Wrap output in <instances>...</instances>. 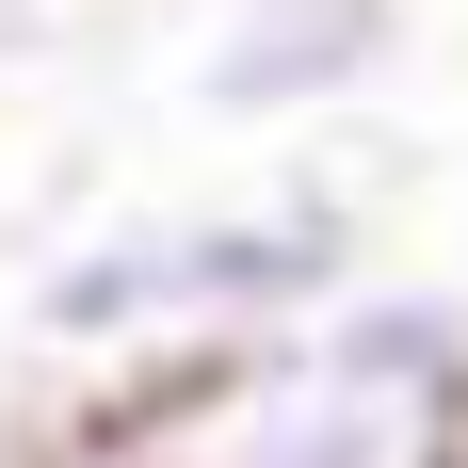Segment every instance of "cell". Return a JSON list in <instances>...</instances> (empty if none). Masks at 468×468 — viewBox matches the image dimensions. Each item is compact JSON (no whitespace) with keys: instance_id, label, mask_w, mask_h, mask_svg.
<instances>
[{"instance_id":"cell-1","label":"cell","mask_w":468,"mask_h":468,"mask_svg":"<svg viewBox=\"0 0 468 468\" xmlns=\"http://www.w3.org/2000/svg\"><path fill=\"white\" fill-rule=\"evenodd\" d=\"M130 468H452L468 436V291L356 275L259 339H145L130 404H97Z\"/></svg>"},{"instance_id":"cell-2","label":"cell","mask_w":468,"mask_h":468,"mask_svg":"<svg viewBox=\"0 0 468 468\" xmlns=\"http://www.w3.org/2000/svg\"><path fill=\"white\" fill-rule=\"evenodd\" d=\"M372 275L339 194H259V210H162V339H259L307 324Z\"/></svg>"},{"instance_id":"cell-3","label":"cell","mask_w":468,"mask_h":468,"mask_svg":"<svg viewBox=\"0 0 468 468\" xmlns=\"http://www.w3.org/2000/svg\"><path fill=\"white\" fill-rule=\"evenodd\" d=\"M404 0H227L210 48H194V97L227 130H275V113H324V97H372Z\"/></svg>"},{"instance_id":"cell-4","label":"cell","mask_w":468,"mask_h":468,"mask_svg":"<svg viewBox=\"0 0 468 468\" xmlns=\"http://www.w3.org/2000/svg\"><path fill=\"white\" fill-rule=\"evenodd\" d=\"M33 339L48 356H145L162 339V210L81 227L65 259H33Z\"/></svg>"},{"instance_id":"cell-5","label":"cell","mask_w":468,"mask_h":468,"mask_svg":"<svg viewBox=\"0 0 468 468\" xmlns=\"http://www.w3.org/2000/svg\"><path fill=\"white\" fill-rule=\"evenodd\" d=\"M0 468H130V436H97V420H81V436H33V452H0Z\"/></svg>"},{"instance_id":"cell-6","label":"cell","mask_w":468,"mask_h":468,"mask_svg":"<svg viewBox=\"0 0 468 468\" xmlns=\"http://www.w3.org/2000/svg\"><path fill=\"white\" fill-rule=\"evenodd\" d=\"M48 16H65V0H0V48H33V33H48Z\"/></svg>"},{"instance_id":"cell-7","label":"cell","mask_w":468,"mask_h":468,"mask_svg":"<svg viewBox=\"0 0 468 468\" xmlns=\"http://www.w3.org/2000/svg\"><path fill=\"white\" fill-rule=\"evenodd\" d=\"M452 468H468V436H452Z\"/></svg>"}]
</instances>
